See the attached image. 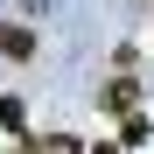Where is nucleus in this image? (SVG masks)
<instances>
[{"instance_id":"obj_3","label":"nucleus","mask_w":154,"mask_h":154,"mask_svg":"<svg viewBox=\"0 0 154 154\" xmlns=\"http://www.w3.org/2000/svg\"><path fill=\"white\" fill-rule=\"evenodd\" d=\"M147 133H154L147 112H126V119H119V147H147Z\"/></svg>"},{"instance_id":"obj_7","label":"nucleus","mask_w":154,"mask_h":154,"mask_svg":"<svg viewBox=\"0 0 154 154\" xmlns=\"http://www.w3.org/2000/svg\"><path fill=\"white\" fill-rule=\"evenodd\" d=\"M21 154H42V147H21Z\"/></svg>"},{"instance_id":"obj_1","label":"nucleus","mask_w":154,"mask_h":154,"mask_svg":"<svg viewBox=\"0 0 154 154\" xmlns=\"http://www.w3.org/2000/svg\"><path fill=\"white\" fill-rule=\"evenodd\" d=\"M98 105L119 112V119H126V112H140V84H133V77H112V84L98 91Z\"/></svg>"},{"instance_id":"obj_2","label":"nucleus","mask_w":154,"mask_h":154,"mask_svg":"<svg viewBox=\"0 0 154 154\" xmlns=\"http://www.w3.org/2000/svg\"><path fill=\"white\" fill-rule=\"evenodd\" d=\"M0 56L28 63V56H35V28H14V21H0Z\"/></svg>"},{"instance_id":"obj_6","label":"nucleus","mask_w":154,"mask_h":154,"mask_svg":"<svg viewBox=\"0 0 154 154\" xmlns=\"http://www.w3.org/2000/svg\"><path fill=\"white\" fill-rule=\"evenodd\" d=\"M91 154H119V147H112V140H98V147H91Z\"/></svg>"},{"instance_id":"obj_5","label":"nucleus","mask_w":154,"mask_h":154,"mask_svg":"<svg viewBox=\"0 0 154 154\" xmlns=\"http://www.w3.org/2000/svg\"><path fill=\"white\" fill-rule=\"evenodd\" d=\"M42 154H84V147H77L70 133H49V140H42Z\"/></svg>"},{"instance_id":"obj_4","label":"nucleus","mask_w":154,"mask_h":154,"mask_svg":"<svg viewBox=\"0 0 154 154\" xmlns=\"http://www.w3.org/2000/svg\"><path fill=\"white\" fill-rule=\"evenodd\" d=\"M0 126L7 133H28V98H0Z\"/></svg>"}]
</instances>
